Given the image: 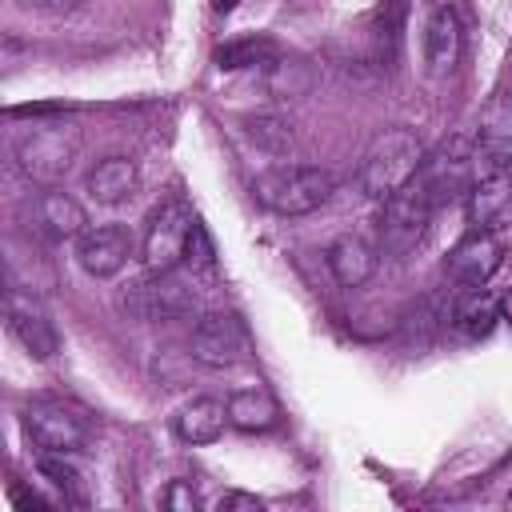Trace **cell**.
Wrapping results in <instances>:
<instances>
[{
  "label": "cell",
  "instance_id": "1",
  "mask_svg": "<svg viewBox=\"0 0 512 512\" xmlns=\"http://www.w3.org/2000/svg\"><path fill=\"white\" fill-rule=\"evenodd\" d=\"M424 168V148L416 140V132L408 128H384L360 156L356 164V188L368 200H388L396 188H404L408 180H416V172Z\"/></svg>",
  "mask_w": 512,
  "mask_h": 512
},
{
  "label": "cell",
  "instance_id": "2",
  "mask_svg": "<svg viewBox=\"0 0 512 512\" xmlns=\"http://www.w3.org/2000/svg\"><path fill=\"white\" fill-rule=\"evenodd\" d=\"M336 192V176L320 164H276L252 180V200L276 216H308Z\"/></svg>",
  "mask_w": 512,
  "mask_h": 512
},
{
  "label": "cell",
  "instance_id": "3",
  "mask_svg": "<svg viewBox=\"0 0 512 512\" xmlns=\"http://www.w3.org/2000/svg\"><path fill=\"white\" fill-rule=\"evenodd\" d=\"M76 156H80V132H76V124L40 120V124H28L16 136V168L36 188H56L72 172Z\"/></svg>",
  "mask_w": 512,
  "mask_h": 512
},
{
  "label": "cell",
  "instance_id": "4",
  "mask_svg": "<svg viewBox=\"0 0 512 512\" xmlns=\"http://www.w3.org/2000/svg\"><path fill=\"white\" fill-rule=\"evenodd\" d=\"M380 204L384 208L376 216V248L384 256H408L432 224V208H436L432 192L420 184V172H416V180H408Z\"/></svg>",
  "mask_w": 512,
  "mask_h": 512
},
{
  "label": "cell",
  "instance_id": "5",
  "mask_svg": "<svg viewBox=\"0 0 512 512\" xmlns=\"http://www.w3.org/2000/svg\"><path fill=\"white\" fill-rule=\"evenodd\" d=\"M120 308L136 320H180L200 312V296L176 272H148L120 292Z\"/></svg>",
  "mask_w": 512,
  "mask_h": 512
},
{
  "label": "cell",
  "instance_id": "6",
  "mask_svg": "<svg viewBox=\"0 0 512 512\" xmlns=\"http://www.w3.org/2000/svg\"><path fill=\"white\" fill-rule=\"evenodd\" d=\"M192 208L184 200H164L140 236V256L148 272H176V264H184V248H188V232H192Z\"/></svg>",
  "mask_w": 512,
  "mask_h": 512
},
{
  "label": "cell",
  "instance_id": "7",
  "mask_svg": "<svg viewBox=\"0 0 512 512\" xmlns=\"http://www.w3.org/2000/svg\"><path fill=\"white\" fill-rule=\"evenodd\" d=\"M24 436L40 452H80L88 444V420L64 400H32L20 412Z\"/></svg>",
  "mask_w": 512,
  "mask_h": 512
},
{
  "label": "cell",
  "instance_id": "8",
  "mask_svg": "<svg viewBox=\"0 0 512 512\" xmlns=\"http://www.w3.org/2000/svg\"><path fill=\"white\" fill-rule=\"evenodd\" d=\"M4 324H8V332L20 340V348H24L32 360H52V356H56L60 332H56L48 308H44L32 292L8 288V296H4Z\"/></svg>",
  "mask_w": 512,
  "mask_h": 512
},
{
  "label": "cell",
  "instance_id": "9",
  "mask_svg": "<svg viewBox=\"0 0 512 512\" xmlns=\"http://www.w3.org/2000/svg\"><path fill=\"white\" fill-rule=\"evenodd\" d=\"M188 352L204 368H232L248 356V332L232 312H204L192 328Z\"/></svg>",
  "mask_w": 512,
  "mask_h": 512
},
{
  "label": "cell",
  "instance_id": "10",
  "mask_svg": "<svg viewBox=\"0 0 512 512\" xmlns=\"http://www.w3.org/2000/svg\"><path fill=\"white\" fill-rule=\"evenodd\" d=\"M476 180H480V172H476V148H472L468 136H452V140L420 168V184L432 192L436 204H440L444 196L452 200V196L468 192Z\"/></svg>",
  "mask_w": 512,
  "mask_h": 512
},
{
  "label": "cell",
  "instance_id": "11",
  "mask_svg": "<svg viewBox=\"0 0 512 512\" xmlns=\"http://www.w3.org/2000/svg\"><path fill=\"white\" fill-rule=\"evenodd\" d=\"M476 172L480 176H500L512 168V96H496L488 100V108L480 112V128H476Z\"/></svg>",
  "mask_w": 512,
  "mask_h": 512
},
{
  "label": "cell",
  "instance_id": "12",
  "mask_svg": "<svg viewBox=\"0 0 512 512\" xmlns=\"http://www.w3.org/2000/svg\"><path fill=\"white\" fill-rule=\"evenodd\" d=\"M132 256V232L124 224H88L76 236V260L88 276L108 280L116 276Z\"/></svg>",
  "mask_w": 512,
  "mask_h": 512
},
{
  "label": "cell",
  "instance_id": "13",
  "mask_svg": "<svg viewBox=\"0 0 512 512\" xmlns=\"http://www.w3.org/2000/svg\"><path fill=\"white\" fill-rule=\"evenodd\" d=\"M460 44H464V28H460L456 8L436 4L424 20V64H428V72L432 76L452 72L456 60H460Z\"/></svg>",
  "mask_w": 512,
  "mask_h": 512
},
{
  "label": "cell",
  "instance_id": "14",
  "mask_svg": "<svg viewBox=\"0 0 512 512\" xmlns=\"http://www.w3.org/2000/svg\"><path fill=\"white\" fill-rule=\"evenodd\" d=\"M32 220H36V232L48 236V240H76L84 228H88V216L80 208V200H72L68 192L60 188H44L32 204Z\"/></svg>",
  "mask_w": 512,
  "mask_h": 512
},
{
  "label": "cell",
  "instance_id": "15",
  "mask_svg": "<svg viewBox=\"0 0 512 512\" xmlns=\"http://www.w3.org/2000/svg\"><path fill=\"white\" fill-rule=\"evenodd\" d=\"M328 260V272L340 288H360L376 276V264H380V248H372L364 236H340L328 244L324 252Z\"/></svg>",
  "mask_w": 512,
  "mask_h": 512
},
{
  "label": "cell",
  "instance_id": "16",
  "mask_svg": "<svg viewBox=\"0 0 512 512\" xmlns=\"http://www.w3.org/2000/svg\"><path fill=\"white\" fill-rule=\"evenodd\" d=\"M228 424V404L216 396H192L176 416H172V432L184 444H212L224 436Z\"/></svg>",
  "mask_w": 512,
  "mask_h": 512
},
{
  "label": "cell",
  "instance_id": "17",
  "mask_svg": "<svg viewBox=\"0 0 512 512\" xmlns=\"http://www.w3.org/2000/svg\"><path fill=\"white\" fill-rule=\"evenodd\" d=\"M136 184H140V176H136V164H132L128 156H104V160L84 176L88 200H92V204H104V208L124 204V200L136 192Z\"/></svg>",
  "mask_w": 512,
  "mask_h": 512
},
{
  "label": "cell",
  "instance_id": "18",
  "mask_svg": "<svg viewBox=\"0 0 512 512\" xmlns=\"http://www.w3.org/2000/svg\"><path fill=\"white\" fill-rule=\"evenodd\" d=\"M500 268V244L488 232L468 236L452 256H448V272L456 284L472 288V284H488V276Z\"/></svg>",
  "mask_w": 512,
  "mask_h": 512
},
{
  "label": "cell",
  "instance_id": "19",
  "mask_svg": "<svg viewBox=\"0 0 512 512\" xmlns=\"http://www.w3.org/2000/svg\"><path fill=\"white\" fill-rule=\"evenodd\" d=\"M512 216V188L500 176H480L468 188V220L476 224V232H492Z\"/></svg>",
  "mask_w": 512,
  "mask_h": 512
},
{
  "label": "cell",
  "instance_id": "20",
  "mask_svg": "<svg viewBox=\"0 0 512 512\" xmlns=\"http://www.w3.org/2000/svg\"><path fill=\"white\" fill-rule=\"evenodd\" d=\"M496 320H500V296H492L484 284H472L452 300V324L468 340H484L496 328Z\"/></svg>",
  "mask_w": 512,
  "mask_h": 512
},
{
  "label": "cell",
  "instance_id": "21",
  "mask_svg": "<svg viewBox=\"0 0 512 512\" xmlns=\"http://www.w3.org/2000/svg\"><path fill=\"white\" fill-rule=\"evenodd\" d=\"M276 420H280V408H276L268 388L252 384V388H236L228 396V424L232 428H240V432H268V428H276Z\"/></svg>",
  "mask_w": 512,
  "mask_h": 512
},
{
  "label": "cell",
  "instance_id": "22",
  "mask_svg": "<svg viewBox=\"0 0 512 512\" xmlns=\"http://www.w3.org/2000/svg\"><path fill=\"white\" fill-rule=\"evenodd\" d=\"M264 84H268V92H272L276 100H300V96L312 92L316 68H312L308 60H300V56H276V60L268 64Z\"/></svg>",
  "mask_w": 512,
  "mask_h": 512
},
{
  "label": "cell",
  "instance_id": "23",
  "mask_svg": "<svg viewBox=\"0 0 512 512\" xmlns=\"http://www.w3.org/2000/svg\"><path fill=\"white\" fill-rule=\"evenodd\" d=\"M36 468H40V476L60 492L64 504H88L84 476H80V468L68 460V452H40Z\"/></svg>",
  "mask_w": 512,
  "mask_h": 512
},
{
  "label": "cell",
  "instance_id": "24",
  "mask_svg": "<svg viewBox=\"0 0 512 512\" xmlns=\"http://www.w3.org/2000/svg\"><path fill=\"white\" fill-rule=\"evenodd\" d=\"M280 52L268 36H236V40H224L216 48V68L224 72H236V68H252V64H272Z\"/></svg>",
  "mask_w": 512,
  "mask_h": 512
},
{
  "label": "cell",
  "instance_id": "25",
  "mask_svg": "<svg viewBox=\"0 0 512 512\" xmlns=\"http://www.w3.org/2000/svg\"><path fill=\"white\" fill-rule=\"evenodd\" d=\"M244 132H248L252 144H260L264 152H276V156H284V152L296 144L292 124L280 120V116H248V120H244Z\"/></svg>",
  "mask_w": 512,
  "mask_h": 512
},
{
  "label": "cell",
  "instance_id": "26",
  "mask_svg": "<svg viewBox=\"0 0 512 512\" xmlns=\"http://www.w3.org/2000/svg\"><path fill=\"white\" fill-rule=\"evenodd\" d=\"M184 264H188L192 272H212V268H216V248H212V236L204 232L200 220H192L188 248H184Z\"/></svg>",
  "mask_w": 512,
  "mask_h": 512
},
{
  "label": "cell",
  "instance_id": "27",
  "mask_svg": "<svg viewBox=\"0 0 512 512\" xmlns=\"http://www.w3.org/2000/svg\"><path fill=\"white\" fill-rule=\"evenodd\" d=\"M24 12H40V16H68L80 8V0H16Z\"/></svg>",
  "mask_w": 512,
  "mask_h": 512
},
{
  "label": "cell",
  "instance_id": "28",
  "mask_svg": "<svg viewBox=\"0 0 512 512\" xmlns=\"http://www.w3.org/2000/svg\"><path fill=\"white\" fill-rule=\"evenodd\" d=\"M164 504H168L172 512H192V508H196V492H192L184 480H172V488L164 492Z\"/></svg>",
  "mask_w": 512,
  "mask_h": 512
},
{
  "label": "cell",
  "instance_id": "29",
  "mask_svg": "<svg viewBox=\"0 0 512 512\" xmlns=\"http://www.w3.org/2000/svg\"><path fill=\"white\" fill-rule=\"evenodd\" d=\"M216 508H220V512H260L264 504H260L256 496H248V492H224V496L216 500Z\"/></svg>",
  "mask_w": 512,
  "mask_h": 512
},
{
  "label": "cell",
  "instance_id": "30",
  "mask_svg": "<svg viewBox=\"0 0 512 512\" xmlns=\"http://www.w3.org/2000/svg\"><path fill=\"white\" fill-rule=\"evenodd\" d=\"M500 320H508V324H512V288L500 296Z\"/></svg>",
  "mask_w": 512,
  "mask_h": 512
},
{
  "label": "cell",
  "instance_id": "31",
  "mask_svg": "<svg viewBox=\"0 0 512 512\" xmlns=\"http://www.w3.org/2000/svg\"><path fill=\"white\" fill-rule=\"evenodd\" d=\"M236 4H240V0H212V8H216V12H232Z\"/></svg>",
  "mask_w": 512,
  "mask_h": 512
}]
</instances>
